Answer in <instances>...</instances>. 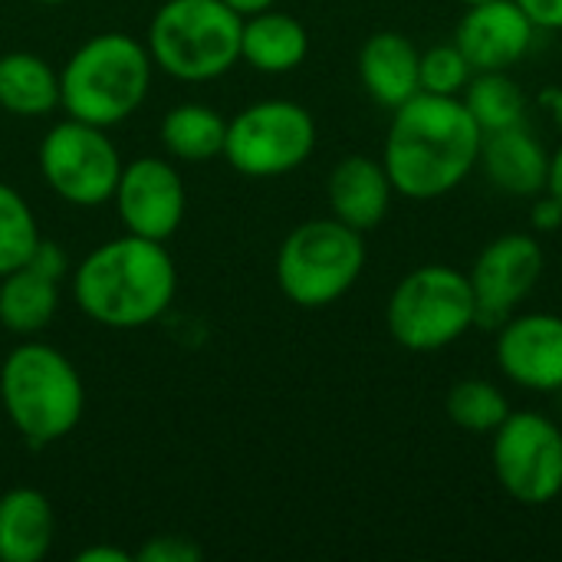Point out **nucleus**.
I'll return each mask as SVG.
<instances>
[{"mask_svg":"<svg viewBox=\"0 0 562 562\" xmlns=\"http://www.w3.org/2000/svg\"><path fill=\"white\" fill-rule=\"evenodd\" d=\"M461 102L484 135L527 122V95L510 72H474Z\"/></svg>","mask_w":562,"mask_h":562,"instance_id":"5701e85b","label":"nucleus"},{"mask_svg":"<svg viewBox=\"0 0 562 562\" xmlns=\"http://www.w3.org/2000/svg\"><path fill=\"white\" fill-rule=\"evenodd\" d=\"M547 191L562 204V145L550 155V178H547Z\"/></svg>","mask_w":562,"mask_h":562,"instance_id":"473e14b6","label":"nucleus"},{"mask_svg":"<svg viewBox=\"0 0 562 562\" xmlns=\"http://www.w3.org/2000/svg\"><path fill=\"white\" fill-rule=\"evenodd\" d=\"M497 369L527 392H562V316L514 313L497 329Z\"/></svg>","mask_w":562,"mask_h":562,"instance_id":"4468645a","label":"nucleus"},{"mask_svg":"<svg viewBox=\"0 0 562 562\" xmlns=\"http://www.w3.org/2000/svg\"><path fill=\"white\" fill-rule=\"evenodd\" d=\"M0 398L10 425L33 448L66 438L86 408L76 366L46 342L16 346L0 369Z\"/></svg>","mask_w":562,"mask_h":562,"instance_id":"20e7f679","label":"nucleus"},{"mask_svg":"<svg viewBox=\"0 0 562 562\" xmlns=\"http://www.w3.org/2000/svg\"><path fill=\"white\" fill-rule=\"evenodd\" d=\"M178 270L161 240L135 234L99 244L72 277L79 310L109 329H142L175 300Z\"/></svg>","mask_w":562,"mask_h":562,"instance_id":"f03ea898","label":"nucleus"},{"mask_svg":"<svg viewBox=\"0 0 562 562\" xmlns=\"http://www.w3.org/2000/svg\"><path fill=\"white\" fill-rule=\"evenodd\" d=\"M491 184L514 198H537L547 191L550 178V151L537 142V135L527 128V122L487 132L481 142V161H477Z\"/></svg>","mask_w":562,"mask_h":562,"instance_id":"2eb2a0df","label":"nucleus"},{"mask_svg":"<svg viewBox=\"0 0 562 562\" xmlns=\"http://www.w3.org/2000/svg\"><path fill=\"white\" fill-rule=\"evenodd\" d=\"M494 477L507 497L543 507L562 494V431L540 412H510L491 435Z\"/></svg>","mask_w":562,"mask_h":562,"instance_id":"1a4fd4ad","label":"nucleus"},{"mask_svg":"<svg viewBox=\"0 0 562 562\" xmlns=\"http://www.w3.org/2000/svg\"><path fill=\"white\" fill-rule=\"evenodd\" d=\"M310 53V33L306 26L280 10H260L244 16L240 33V59L254 66L257 72H293Z\"/></svg>","mask_w":562,"mask_h":562,"instance_id":"a211bd4d","label":"nucleus"},{"mask_svg":"<svg viewBox=\"0 0 562 562\" xmlns=\"http://www.w3.org/2000/svg\"><path fill=\"white\" fill-rule=\"evenodd\" d=\"M33 3H66V0H33Z\"/></svg>","mask_w":562,"mask_h":562,"instance_id":"f704fd0d","label":"nucleus"},{"mask_svg":"<svg viewBox=\"0 0 562 562\" xmlns=\"http://www.w3.org/2000/svg\"><path fill=\"white\" fill-rule=\"evenodd\" d=\"M76 562H132V557L115 547H89L76 553Z\"/></svg>","mask_w":562,"mask_h":562,"instance_id":"7c9ffc66","label":"nucleus"},{"mask_svg":"<svg viewBox=\"0 0 562 562\" xmlns=\"http://www.w3.org/2000/svg\"><path fill=\"white\" fill-rule=\"evenodd\" d=\"M204 550L188 540V537H151L142 550H138V562H201Z\"/></svg>","mask_w":562,"mask_h":562,"instance_id":"bb28decb","label":"nucleus"},{"mask_svg":"<svg viewBox=\"0 0 562 562\" xmlns=\"http://www.w3.org/2000/svg\"><path fill=\"white\" fill-rule=\"evenodd\" d=\"M316 148L310 109L290 99H263L227 122L224 158L247 178H280L296 171Z\"/></svg>","mask_w":562,"mask_h":562,"instance_id":"6e6552de","label":"nucleus"},{"mask_svg":"<svg viewBox=\"0 0 562 562\" xmlns=\"http://www.w3.org/2000/svg\"><path fill=\"white\" fill-rule=\"evenodd\" d=\"M40 244V227L23 194L0 181V277L23 267Z\"/></svg>","mask_w":562,"mask_h":562,"instance_id":"393cba45","label":"nucleus"},{"mask_svg":"<svg viewBox=\"0 0 562 562\" xmlns=\"http://www.w3.org/2000/svg\"><path fill=\"white\" fill-rule=\"evenodd\" d=\"M547 254L533 234H501L474 260L468 280L477 303V329H501L540 286Z\"/></svg>","mask_w":562,"mask_h":562,"instance_id":"9b49d317","label":"nucleus"},{"mask_svg":"<svg viewBox=\"0 0 562 562\" xmlns=\"http://www.w3.org/2000/svg\"><path fill=\"white\" fill-rule=\"evenodd\" d=\"M40 171L66 204L99 207L115 194L122 158L109 142L105 128L66 119L43 135Z\"/></svg>","mask_w":562,"mask_h":562,"instance_id":"9d476101","label":"nucleus"},{"mask_svg":"<svg viewBox=\"0 0 562 562\" xmlns=\"http://www.w3.org/2000/svg\"><path fill=\"white\" fill-rule=\"evenodd\" d=\"M33 270H40V273H46V277H53V280H59L63 273H66V254H63V247L59 244H53V240H43L40 237V244H36V250H33V257L26 260Z\"/></svg>","mask_w":562,"mask_h":562,"instance_id":"c85d7f7f","label":"nucleus"},{"mask_svg":"<svg viewBox=\"0 0 562 562\" xmlns=\"http://www.w3.org/2000/svg\"><path fill=\"white\" fill-rule=\"evenodd\" d=\"M244 16L224 0H165L148 23V56L181 82H207L240 59Z\"/></svg>","mask_w":562,"mask_h":562,"instance_id":"39448f33","label":"nucleus"},{"mask_svg":"<svg viewBox=\"0 0 562 562\" xmlns=\"http://www.w3.org/2000/svg\"><path fill=\"white\" fill-rule=\"evenodd\" d=\"M527 16L537 23V30H562V0H517Z\"/></svg>","mask_w":562,"mask_h":562,"instance_id":"c756f323","label":"nucleus"},{"mask_svg":"<svg viewBox=\"0 0 562 562\" xmlns=\"http://www.w3.org/2000/svg\"><path fill=\"white\" fill-rule=\"evenodd\" d=\"M445 412L451 425H458L468 435H494L514 408L494 382L471 375L448 389Z\"/></svg>","mask_w":562,"mask_h":562,"instance_id":"b1692460","label":"nucleus"},{"mask_svg":"<svg viewBox=\"0 0 562 562\" xmlns=\"http://www.w3.org/2000/svg\"><path fill=\"white\" fill-rule=\"evenodd\" d=\"M533 201V207H530V224H533V231H540V234H553V231H560L562 227V204L550 194V191H543V194H537V198H530Z\"/></svg>","mask_w":562,"mask_h":562,"instance_id":"cd10ccee","label":"nucleus"},{"mask_svg":"<svg viewBox=\"0 0 562 562\" xmlns=\"http://www.w3.org/2000/svg\"><path fill=\"white\" fill-rule=\"evenodd\" d=\"M112 201L125 234L161 244L181 227L188 207L184 178L178 175V168L151 155L122 165Z\"/></svg>","mask_w":562,"mask_h":562,"instance_id":"f8f14e48","label":"nucleus"},{"mask_svg":"<svg viewBox=\"0 0 562 562\" xmlns=\"http://www.w3.org/2000/svg\"><path fill=\"white\" fill-rule=\"evenodd\" d=\"M392 339L408 352H441L477 329V303L468 273L425 263L398 280L385 306Z\"/></svg>","mask_w":562,"mask_h":562,"instance_id":"423d86ee","label":"nucleus"},{"mask_svg":"<svg viewBox=\"0 0 562 562\" xmlns=\"http://www.w3.org/2000/svg\"><path fill=\"white\" fill-rule=\"evenodd\" d=\"M392 112L382 165L395 194L438 201L471 178L481 161L484 132L461 95L418 92Z\"/></svg>","mask_w":562,"mask_h":562,"instance_id":"f257e3e1","label":"nucleus"},{"mask_svg":"<svg viewBox=\"0 0 562 562\" xmlns=\"http://www.w3.org/2000/svg\"><path fill=\"white\" fill-rule=\"evenodd\" d=\"M366 270L362 231L339 217H316L286 234L277 250V283L303 310H323L342 300Z\"/></svg>","mask_w":562,"mask_h":562,"instance_id":"0eeeda50","label":"nucleus"},{"mask_svg":"<svg viewBox=\"0 0 562 562\" xmlns=\"http://www.w3.org/2000/svg\"><path fill=\"white\" fill-rule=\"evenodd\" d=\"M537 33V23L517 0H484L464 10L454 43L474 72H510L533 49Z\"/></svg>","mask_w":562,"mask_h":562,"instance_id":"ddd939ff","label":"nucleus"},{"mask_svg":"<svg viewBox=\"0 0 562 562\" xmlns=\"http://www.w3.org/2000/svg\"><path fill=\"white\" fill-rule=\"evenodd\" d=\"M148 46L125 33H99L86 40L59 72V105L69 119L112 128L125 122L151 86Z\"/></svg>","mask_w":562,"mask_h":562,"instance_id":"7ed1b4c3","label":"nucleus"},{"mask_svg":"<svg viewBox=\"0 0 562 562\" xmlns=\"http://www.w3.org/2000/svg\"><path fill=\"white\" fill-rule=\"evenodd\" d=\"M326 194H329L333 217L366 234L385 221L395 198V184L379 158L349 155L329 171Z\"/></svg>","mask_w":562,"mask_h":562,"instance_id":"dca6fc26","label":"nucleus"},{"mask_svg":"<svg viewBox=\"0 0 562 562\" xmlns=\"http://www.w3.org/2000/svg\"><path fill=\"white\" fill-rule=\"evenodd\" d=\"M59 105V72L36 53L16 49L0 56V109L40 119Z\"/></svg>","mask_w":562,"mask_h":562,"instance_id":"aec40b11","label":"nucleus"},{"mask_svg":"<svg viewBox=\"0 0 562 562\" xmlns=\"http://www.w3.org/2000/svg\"><path fill=\"white\" fill-rule=\"evenodd\" d=\"M59 310L56 280L30 263L0 277V323L16 336L43 333Z\"/></svg>","mask_w":562,"mask_h":562,"instance_id":"412c9836","label":"nucleus"},{"mask_svg":"<svg viewBox=\"0 0 562 562\" xmlns=\"http://www.w3.org/2000/svg\"><path fill=\"white\" fill-rule=\"evenodd\" d=\"M231 10H237L240 16H250V13H260V10H270L277 0H224Z\"/></svg>","mask_w":562,"mask_h":562,"instance_id":"72a5a7b5","label":"nucleus"},{"mask_svg":"<svg viewBox=\"0 0 562 562\" xmlns=\"http://www.w3.org/2000/svg\"><path fill=\"white\" fill-rule=\"evenodd\" d=\"M540 109L550 115V122L562 128V86H547L540 92Z\"/></svg>","mask_w":562,"mask_h":562,"instance_id":"2f4dec72","label":"nucleus"},{"mask_svg":"<svg viewBox=\"0 0 562 562\" xmlns=\"http://www.w3.org/2000/svg\"><path fill=\"white\" fill-rule=\"evenodd\" d=\"M474 69L458 43H438L422 53V92L431 95H461L471 82Z\"/></svg>","mask_w":562,"mask_h":562,"instance_id":"a878e982","label":"nucleus"},{"mask_svg":"<svg viewBox=\"0 0 562 562\" xmlns=\"http://www.w3.org/2000/svg\"><path fill=\"white\" fill-rule=\"evenodd\" d=\"M56 520L46 494L13 487L0 497V562H40L53 547Z\"/></svg>","mask_w":562,"mask_h":562,"instance_id":"6ab92c4d","label":"nucleus"},{"mask_svg":"<svg viewBox=\"0 0 562 562\" xmlns=\"http://www.w3.org/2000/svg\"><path fill=\"white\" fill-rule=\"evenodd\" d=\"M464 7H471V3H484V0H461Z\"/></svg>","mask_w":562,"mask_h":562,"instance_id":"c9c22d12","label":"nucleus"},{"mask_svg":"<svg viewBox=\"0 0 562 562\" xmlns=\"http://www.w3.org/2000/svg\"><path fill=\"white\" fill-rule=\"evenodd\" d=\"M359 79L379 105L398 109L422 92V53L398 30L372 33L359 49Z\"/></svg>","mask_w":562,"mask_h":562,"instance_id":"f3484780","label":"nucleus"},{"mask_svg":"<svg viewBox=\"0 0 562 562\" xmlns=\"http://www.w3.org/2000/svg\"><path fill=\"white\" fill-rule=\"evenodd\" d=\"M227 122L217 109L201 102H184L165 112L161 119V142L181 161H207L224 155Z\"/></svg>","mask_w":562,"mask_h":562,"instance_id":"4be33fe9","label":"nucleus"}]
</instances>
